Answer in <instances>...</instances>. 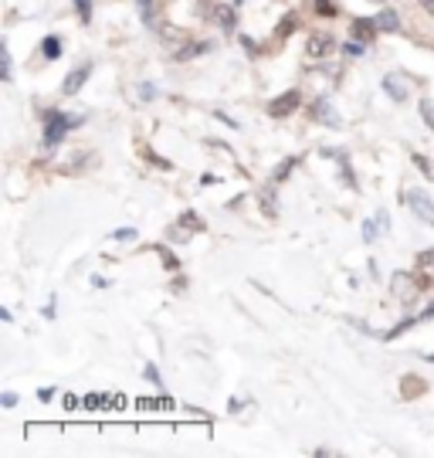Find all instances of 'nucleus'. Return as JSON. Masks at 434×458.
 Returning <instances> with one entry per match:
<instances>
[{
  "mask_svg": "<svg viewBox=\"0 0 434 458\" xmlns=\"http://www.w3.org/2000/svg\"><path fill=\"white\" fill-rule=\"evenodd\" d=\"M0 404H4V407H14V404H18V394H14V390H7V394L0 397Z\"/></svg>",
  "mask_w": 434,
  "mask_h": 458,
  "instance_id": "nucleus-22",
  "label": "nucleus"
},
{
  "mask_svg": "<svg viewBox=\"0 0 434 458\" xmlns=\"http://www.w3.org/2000/svg\"><path fill=\"white\" fill-rule=\"evenodd\" d=\"M139 18H143V24L156 27V0H139Z\"/></svg>",
  "mask_w": 434,
  "mask_h": 458,
  "instance_id": "nucleus-9",
  "label": "nucleus"
},
{
  "mask_svg": "<svg viewBox=\"0 0 434 458\" xmlns=\"http://www.w3.org/2000/svg\"><path fill=\"white\" fill-rule=\"evenodd\" d=\"M180 221H184V224H193V228H200V221H197V214H193V210H187V214H184V217H180Z\"/></svg>",
  "mask_w": 434,
  "mask_h": 458,
  "instance_id": "nucleus-21",
  "label": "nucleus"
},
{
  "mask_svg": "<svg viewBox=\"0 0 434 458\" xmlns=\"http://www.w3.org/2000/svg\"><path fill=\"white\" fill-rule=\"evenodd\" d=\"M363 241H370V245H374V241H377V217H374V221H366V224H363Z\"/></svg>",
  "mask_w": 434,
  "mask_h": 458,
  "instance_id": "nucleus-15",
  "label": "nucleus"
},
{
  "mask_svg": "<svg viewBox=\"0 0 434 458\" xmlns=\"http://www.w3.org/2000/svg\"><path fill=\"white\" fill-rule=\"evenodd\" d=\"M343 55H346V58L363 55V44H359V41H346V44H343Z\"/></svg>",
  "mask_w": 434,
  "mask_h": 458,
  "instance_id": "nucleus-16",
  "label": "nucleus"
},
{
  "mask_svg": "<svg viewBox=\"0 0 434 458\" xmlns=\"http://www.w3.org/2000/svg\"><path fill=\"white\" fill-rule=\"evenodd\" d=\"M421 115H424V122H428V126H431V129H434V106H431V102H428V98L421 102Z\"/></svg>",
  "mask_w": 434,
  "mask_h": 458,
  "instance_id": "nucleus-17",
  "label": "nucleus"
},
{
  "mask_svg": "<svg viewBox=\"0 0 434 458\" xmlns=\"http://www.w3.org/2000/svg\"><path fill=\"white\" fill-rule=\"evenodd\" d=\"M316 11H319L322 18H336V4L333 0H316Z\"/></svg>",
  "mask_w": 434,
  "mask_h": 458,
  "instance_id": "nucleus-13",
  "label": "nucleus"
},
{
  "mask_svg": "<svg viewBox=\"0 0 434 458\" xmlns=\"http://www.w3.org/2000/svg\"><path fill=\"white\" fill-rule=\"evenodd\" d=\"M414 163H417V167H421V173H424V177H434L431 163H428V160H424V156H421V153H414Z\"/></svg>",
  "mask_w": 434,
  "mask_h": 458,
  "instance_id": "nucleus-19",
  "label": "nucleus"
},
{
  "mask_svg": "<svg viewBox=\"0 0 434 458\" xmlns=\"http://www.w3.org/2000/svg\"><path fill=\"white\" fill-rule=\"evenodd\" d=\"M374 20H377L380 31H387V34H397V31H400V18H397L390 7H383V11H380V14H377Z\"/></svg>",
  "mask_w": 434,
  "mask_h": 458,
  "instance_id": "nucleus-7",
  "label": "nucleus"
},
{
  "mask_svg": "<svg viewBox=\"0 0 434 458\" xmlns=\"http://www.w3.org/2000/svg\"><path fill=\"white\" fill-rule=\"evenodd\" d=\"M41 51H44V58H58V55H61V41H58V38H44Z\"/></svg>",
  "mask_w": 434,
  "mask_h": 458,
  "instance_id": "nucleus-11",
  "label": "nucleus"
},
{
  "mask_svg": "<svg viewBox=\"0 0 434 458\" xmlns=\"http://www.w3.org/2000/svg\"><path fill=\"white\" fill-rule=\"evenodd\" d=\"M89 72H92V68H89V65H85V68H75V72H72V75L65 78V96H75L78 89H82V85H85V78H89Z\"/></svg>",
  "mask_w": 434,
  "mask_h": 458,
  "instance_id": "nucleus-8",
  "label": "nucleus"
},
{
  "mask_svg": "<svg viewBox=\"0 0 434 458\" xmlns=\"http://www.w3.org/2000/svg\"><path fill=\"white\" fill-rule=\"evenodd\" d=\"M217 20H221L224 31H234V11L231 7H217Z\"/></svg>",
  "mask_w": 434,
  "mask_h": 458,
  "instance_id": "nucleus-10",
  "label": "nucleus"
},
{
  "mask_svg": "<svg viewBox=\"0 0 434 458\" xmlns=\"http://www.w3.org/2000/svg\"><path fill=\"white\" fill-rule=\"evenodd\" d=\"M370 27H377V20H366V18L353 20V34H359V38H366V34H370Z\"/></svg>",
  "mask_w": 434,
  "mask_h": 458,
  "instance_id": "nucleus-12",
  "label": "nucleus"
},
{
  "mask_svg": "<svg viewBox=\"0 0 434 458\" xmlns=\"http://www.w3.org/2000/svg\"><path fill=\"white\" fill-rule=\"evenodd\" d=\"M292 27H295V14H288V18H282V24H279V34H292Z\"/></svg>",
  "mask_w": 434,
  "mask_h": 458,
  "instance_id": "nucleus-18",
  "label": "nucleus"
},
{
  "mask_svg": "<svg viewBox=\"0 0 434 458\" xmlns=\"http://www.w3.org/2000/svg\"><path fill=\"white\" fill-rule=\"evenodd\" d=\"M333 34H326V31H316V34H309V41H305V55L309 58H326L329 51H333Z\"/></svg>",
  "mask_w": 434,
  "mask_h": 458,
  "instance_id": "nucleus-5",
  "label": "nucleus"
},
{
  "mask_svg": "<svg viewBox=\"0 0 434 458\" xmlns=\"http://www.w3.org/2000/svg\"><path fill=\"white\" fill-rule=\"evenodd\" d=\"M113 238H119V241H129V238H136V231H132V228H122V231H115Z\"/></svg>",
  "mask_w": 434,
  "mask_h": 458,
  "instance_id": "nucleus-23",
  "label": "nucleus"
},
{
  "mask_svg": "<svg viewBox=\"0 0 434 458\" xmlns=\"http://www.w3.org/2000/svg\"><path fill=\"white\" fill-rule=\"evenodd\" d=\"M146 377H150V381L160 387V374H156V367H146Z\"/></svg>",
  "mask_w": 434,
  "mask_h": 458,
  "instance_id": "nucleus-25",
  "label": "nucleus"
},
{
  "mask_svg": "<svg viewBox=\"0 0 434 458\" xmlns=\"http://www.w3.org/2000/svg\"><path fill=\"white\" fill-rule=\"evenodd\" d=\"M383 92L394 98V102H404V98L411 96V82H407V75H400V72H390V75L383 78Z\"/></svg>",
  "mask_w": 434,
  "mask_h": 458,
  "instance_id": "nucleus-4",
  "label": "nucleus"
},
{
  "mask_svg": "<svg viewBox=\"0 0 434 458\" xmlns=\"http://www.w3.org/2000/svg\"><path fill=\"white\" fill-rule=\"evenodd\" d=\"M312 115H316L319 122H326V126H333V129H340V126H343V119L336 115V109H333L326 98H319V102L312 106Z\"/></svg>",
  "mask_w": 434,
  "mask_h": 458,
  "instance_id": "nucleus-6",
  "label": "nucleus"
},
{
  "mask_svg": "<svg viewBox=\"0 0 434 458\" xmlns=\"http://www.w3.org/2000/svg\"><path fill=\"white\" fill-rule=\"evenodd\" d=\"M421 265H434V251H421Z\"/></svg>",
  "mask_w": 434,
  "mask_h": 458,
  "instance_id": "nucleus-24",
  "label": "nucleus"
},
{
  "mask_svg": "<svg viewBox=\"0 0 434 458\" xmlns=\"http://www.w3.org/2000/svg\"><path fill=\"white\" fill-rule=\"evenodd\" d=\"M407 208L417 214V221H424V224H434V201L428 197L424 191H417V187H411V191H404V197H400Z\"/></svg>",
  "mask_w": 434,
  "mask_h": 458,
  "instance_id": "nucleus-1",
  "label": "nucleus"
},
{
  "mask_svg": "<svg viewBox=\"0 0 434 458\" xmlns=\"http://www.w3.org/2000/svg\"><path fill=\"white\" fill-rule=\"evenodd\" d=\"M295 163H299V160H285L282 167H279V173H275V180H285V177L292 173V167H295Z\"/></svg>",
  "mask_w": 434,
  "mask_h": 458,
  "instance_id": "nucleus-20",
  "label": "nucleus"
},
{
  "mask_svg": "<svg viewBox=\"0 0 434 458\" xmlns=\"http://www.w3.org/2000/svg\"><path fill=\"white\" fill-rule=\"evenodd\" d=\"M75 122H82V119H68V115L55 113V119H48V129H44V146H58L61 136H65V129L75 126Z\"/></svg>",
  "mask_w": 434,
  "mask_h": 458,
  "instance_id": "nucleus-3",
  "label": "nucleus"
},
{
  "mask_svg": "<svg viewBox=\"0 0 434 458\" xmlns=\"http://www.w3.org/2000/svg\"><path fill=\"white\" fill-rule=\"evenodd\" d=\"M421 7H424L428 14H434V0H421Z\"/></svg>",
  "mask_w": 434,
  "mask_h": 458,
  "instance_id": "nucleus-26",
  "label": "nucleus"
},
{
  "mask_svg": "<svg viewBox=\"0 0 434 458\" xmlns=\"http://www.w3.org/2000/svg\"><path fill=\"white\" fill-rule=\"evenodd\" d=\"M299 102H302L299 89H288V92H282L279 98H272V102H268V115H275V119H285V115H292L295 109H299Z\"/></svg>",
  "mask_w": 434,
  "mask_h": 458,
  "instance_id": "nucleus-2",
  "label": "nucleus"
},
{
  "mask_svg": "<svg viewBox=\"0 0 434 458\" xmlns=\"http://www.w3.org/2000/svg\"><path fill=\"white\" fill-rule=\"evenodd\" d=\"M75 11H78V18L85 20V24L92 20V4H89V0H75Z\"/></svg>",
  "mask_w": 434,
  "mask_h": 458,
  "instance_id": "nucleus-14",
  "label": "nucleus"
}]
</instances>
